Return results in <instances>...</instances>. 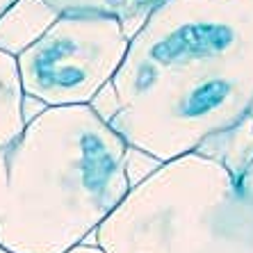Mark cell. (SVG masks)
<instances>
[{"label":"cell","mask_w":253,"mask_h":253,"mask_svg":"<svg viewBox=\"0 0 253 253\" xmlns=\"http://www.w3.org/2000/svg\"><path fill=\"white\" fill-rule=\"evenodd\" d=\"M110 89L130 148L160 165L196 153L253 96V0H162Z\"/></svg>","instance_id":"1"},{"label":"cell","mask_w":253,"mask_h":253,"mask_svg":"<svg viewBox=\"0 0 253 253\" xmlns=\"http://www.w3.org/2000/svg\"><path fill=\"white\" fill-rule=\"evenodd\" d=\"M0 247L66 253L130 192L128 144L91 105L43 107L5 158Z\"/></svg>","instance_id":"2"},{"label":"cell","mask_w":253,"mask_h":253,"mask_svg":"<svg viewBox=\"0 0 253 253\" xmlns=\"http://www.w3.org/2000/svg\"><path fill=\"white\" fill-rule=\"evenodd\" d=\"M240 226L230 171L189 153L137 180L96 242L103 253H240Z\"/></svg>","instance_id":"3"},{"label":"cell","mask_w":253,"mask_h":253,"mask_svg":"<svg viewBox=\"0 0 253 253\" xmlns=\"http://www.w3.org/2000/svg\"><path fill=\"white\" fill-rule=\"evenodd\" d=\"M128 43L130 37L117 18L57 16L16 55L23 94L43 107L91 105L112 83Z\"/></svg>","instance_id":"4"},{"label":"cell","mask_w":253,"mask_h":253,"mask_svg":"<svg viewBox=\"0 0 253 253\" xmlns=\"http://www.w3.org/2000/svg\"><path fill=\"white\" fill-rule=\"evenodd\" d=\"M57 16L59 14H55L43 0H16L0 16V50L16 57L30 43H35Z\"/></svg>","instance_id":"5"},{"label":"cell","mask_w":253,"mask_h":253,"mask_svg":"<svg viewBox=\"0 0 253 253\" xmlns=\"http://www.w3.org/2000/svg\"><path fill=\"white\" fill-rule=\"evenodd\" d=\"M59 16H107L117 18L132 39L148 14L162 0H43Z\"/></svg>","instance_id":"6"},{"label":"cell","mask_w":253,"mask_h":253,"mask_svg":"<svg viewBox=\"0 0 253 253\" xmlns=\"http://www.w3.org/2000/svg\"><path fill=\"white\" fill-rule=\"evenodd\" d=\"M25 124V94L16 57L0 50V153L9 151V146L23 135Z\"/></svg>","instance_id":"7"},{"label":"cell","mask_w":253,"mask_h":253,"mask_svg":"<svg viewBox=\"0 0 253 253\" xmlns=\"http://www.w3.org/2000/svg\"><path fill=\"white\" fill-rule=\"evenodd\" d=\"M66 253H103L98 247H94V244H78V247H73V249H69Z\"/></svg>","instance_id":"8"},{"label":"cell","mask_w":253,"mask_h":253,"mask_svg":"<svg viewBox=\"0 0 253 253\" xmlns=\"http://www.w3.org/2000/svg\"><path fill=\"white\" fill-rule=\"evenodd\" d=\"M14 2H16V0H0V16H2V14H5L7 9L14 5Z\"/></svg>","instance_id":"9"},{"label":"cell","mask_w":253,"mask_h":253,"mask_svg":"<svg viewBox=\"0 0 253 253\" xmlns=\"http://www.w3.org/2000/svg\"><path fill=\"white\" fill-rule=\"evenodd\" d=\"M0 253H12V251H7V249H2V247H0Z\"/></svg>","instance_id":"10"}]
</instances>
